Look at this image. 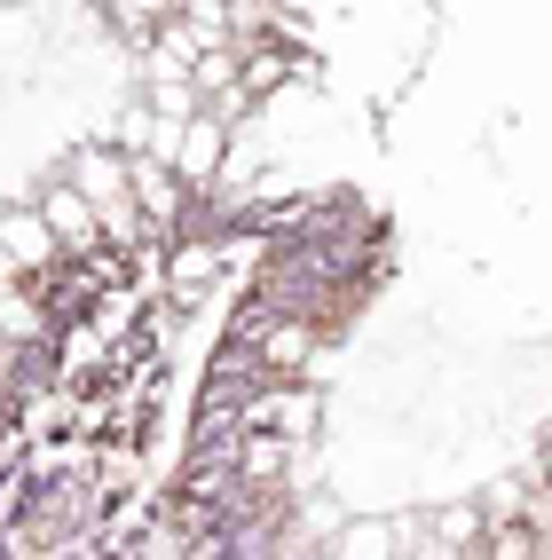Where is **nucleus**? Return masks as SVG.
Masks as SVG:
<instances>
[{"instance_id": "f257e3e1", "label": "nucleus", "mask_w": 552, "mask_h": 560, "mask_svg": "<svg viewBox=\"0 0 552 560\" xmlns=\"http://www.w3.org/2000/svg\"><path fill=\"white\" fill-rule=\"evenodd\" d=\"M71 190L87 198V213H95V230H103V237H119V245H134V237H142V213H134L127 159H119V151H103V142L71 151Z\"/></svg>"}, {"instance_id": "f03ea898", "label": "nucleus", "mask_w": 552, "mask_h": 560, "mask_svg": "<svg viewBox=\"0 0 552 560\" xmlns=\"http://www.w3.org/2000/svg\"><path fill=\"white\" fill-rule=\"evenodd\" d=\"M0 260H9L16 277H48L56 269V237H48V221H40V206H9L0 213Z\"/></svg>"}, {"instance_id": "7ed1b4c3", "label": "nucleus", "mask_w": 552, "mask_h": 560, "mask_svg": "<svg viewBox=\"0 0 552 560\" xmlns=\"http://www.w3.org/2000/svg\"><path fill=\"white\" fill-rule=\"evenodd\" d=\"M40 221H48V237H56V253H87V245H103V230H95V213H87V198L71 190V182H48L40 198Z\"/></svg>"}, {"instance_id": "20e7f679", "label": "nucleus", "mask_w": 552, "mask_h": 560, "mask_svg": "<svg viewBox=\"0 0 552 560\" xmlns=\"http://www.w3.org/2000/svg\"><path fill=\"white\" fill-rule=\"evenodd\" d=\"M221 166H230V127H221L213 110H198L174 142V174L181 182H221Z\"/></svg>"}, {"instance_id": "39448f33", "label": "nucleus", "mask_w": 552, "mask_h": 560, "mask_svg": "<svg viewBox=\"0 0 552 560\" xmlns=\"http://www.w3.org/2000/svg\"><path fill=\"white\" fill-rule=\"evenodd\" d=\"M221 269H230V237H198V245H181L166 260V292H174V301H198Z\"/></svg>"}, {"instance_id": "423d86ee", "label": "nucleus", "mask_w": 552, "mask_h": 560, "mask_svg": "<svg viewBox=\"0 0 552 560\" xmlns=\"http://www.w3.org/2000/svg\"><path fill=\"white\" fill-rule=\"evenodd\" d=\"M40 331H48L40 301H32V292H24V277L9 269V260H0V340H9V348L24 355V348H40Z\"/></svg>"}, {"instance_id": "0eeeda50", "label": "nucleus", "mask_w": 552, "mask_h": 560, "mask_svg": "<svg viewBox=\"0 0 552 560\" xmlns=\"http://www.w3.org/2000/svg\"><path fill=\"white\" fill-rule=\"evenodd\" d=\"M127 190H134V213H142V221H174V213H181V182H174V166L127 159Z\"/></svg>"}, {"instance_id": "6e6552de", "label": "nucleus", "mask_w": 552, "mask_h": 560, "mask_svg": "<svg viewBox=\"0 0 552 560\" xmlns=\"http://www.w3.org/2000/svg\"><path fill=\"white\" fill-rule=\"evenodd\" d=\"M9 363H16V348H9V340H0V371H9Z\"/></svg>"}, {"instance_id": "1a4fd4ad", "label": "nucleus", "mask_w": 552, "mask_h": 560, "mask_svg": "<svg viewBox=\"0 0 552 560\" xmlns=\"http://www.w3.org/2000/svg\"><path fill=\"white\" fill-rule=\"evenodd\" d=\"M544 490H552V442H544Z\"/></svg>"}]
</instances>
